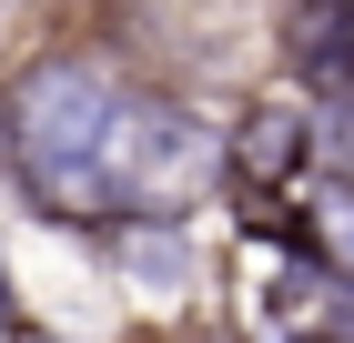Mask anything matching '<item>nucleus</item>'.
I'll use <instances>...</instances> for the list:
<instances>
[{
	"label": "nucleus",
	"mask_w": 354,
	"mask_h": 343,
	"mask_svg": "<svg viewBox=\"0 0 354 343\" xmlns=\"http://www.w3.org/2000/svg\"><path fill=\"white\" fill-rule=\"evenodd\" d=\"M0 161L61 222H183L213 182H233V121L213 132L102 51H41L0 91Z\"/></svg>",
	"instance_id": "1"
},
{
	"label": "nucleus",
	"mask_w": 354,
	"mask_h": 343,
	"mask_svg": "<svg viewBox=\"0 0 354 343\" xmlns=\"http://www.w3.org/2000/svg\"><path fill=\"white\" fill-rule=\"evenodd\" d=\"M304 152H314V111H294V101H253L233 121V182L243 192H283L304 172Z\"/></svg>",
	"instance_id": "2"
},
{
	"label": "nucleus",
	"mask_w": 354,
	"mask_h": 343,
	"mask_svg": "<svg viewBox=\"0 0 354 343\" xmlns=\"http://www.w3.org/2000/svg\"><path fill=\"white\" fill-rule=\"evenodd\" d=\"M0 323H21V293H10V273H0Z\"/></svg>",
	"instance_id": "3"
}]
</instances>
